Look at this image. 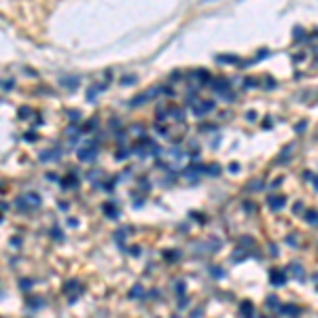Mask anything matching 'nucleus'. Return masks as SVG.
Returning <instances> with one entry per match:
<instances>
[{"instance_id":"1","label":"nucleus","mask_w":318,"mask_h":318,"mask_svg":"<svg viewBox=\"0 0 318 318\" xmlns=\"http://www.w3.org/2000/svg\"><path fill=\"white\" fill-rule=\"evenodd\" d=\"M28 202H32V204H36V206H41V197H38L36 193H28Z\"/></svg>"}]
</instances>
